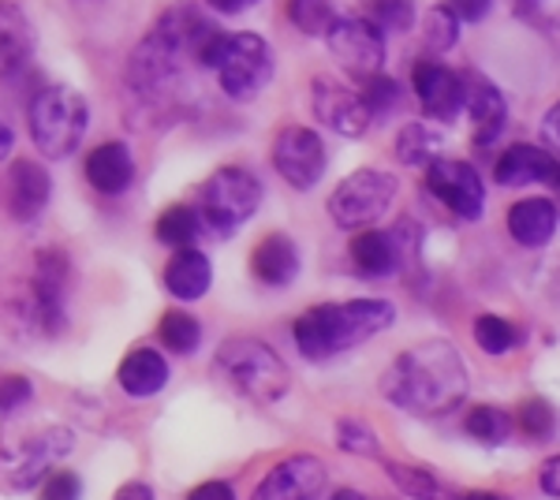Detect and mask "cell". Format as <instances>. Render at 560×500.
Returning <instances> with one entry per match:
<instances>
[{
    "label": "cell",
    "instance_id": "obj_1",
    "mask_svg": "<svg viewBox=\"0 0 560 500\" xmlns=\"http://www.w3.org/2000/svg\"><path fill=\"white\" fill-rule=\"evenodd\" d=\"M224 42L229 34L217 31V23L198 15L191 4L168 8L128 57L124 86H128L131 113L139 108L147 120H168L173 108L184 102L187 68L217 71Z\"/></svg>",
    "mask_w": 560,
    "mask_h": 500
},
{
    "label": "cell",
    "instance_id": "obj_2",
    "mask_svg": "<svg viewBox=\"0 0 560 500\" xmlns=\"http://www.w3.org/2000/svg\"><path fill=\"white\" fill-rule=\"evenodd\" d=\"M382 396L415 418H445L467 399V367L448 340H422L393 359Z\"/></svg>",
    "mask_w": 560,
    "mask_h": 500
},
{
    "label": "cell",
    "instance_id": "obj_3",
    "mask_svg": "<svg viewBox=\"0 0 560 500\" xmlns=\"http://www.w3.org/2000/svg\"><path fill=\"white\" fill-rule=\"evenodd\" d=\"M396 322V306L385 299H351V303H322L295 317V348L303 359L322 362L332 354L359 348L370 336L385 333Z\"/></svg>",
    "mask_w": 560,
    "mask_h": 500
},
{
    "label": "cell",
    "instance_id": "obj_4",
    "mask_svg": "<svg viewBox=\"0 0 560 500\" xmlns=\"http://www.w3.org/2000/svg\"><path fill=\"white\" fill-rule=\"evenodd\" d=\"M71 261L60 247H45L34 261V277L8 299V322L15 336H60L68 329Z\"/></svg>",
    "mask_w": 560,
    "mask_h": 500
},
{
    "label": "cell",
    "instance_id": "obj_5",
    "mask_svg": "<svg viewBox=\"0 0 560 500\" xmlns=\"http://www.w3.org/2000/svg\"><path fill=\"white\" fill-rule=\"evenodd\" d=\"M26 127L42 158L68 161L83 147L90 127V105L79 90L71 86H42L26 105Z\"/></svg>",
    "mask_w": 560,
    "mask_h": 500
},
{
    "label": "cell",
    "instance_id": "obj_6",
    "mask_svg": "<svg viewBox=\"0 0 560 500\" xmlns=\"http://www.w3.org/2000/svg\"><path fill=\"white\" fill-rule=\"evenodd\" d=\"M217 370L224 374L236 393H243L250 404H280L292 388V374H288L284 359L261 344L258 336H232L217 348Z\"/></svg>",
    "mask_w": 560,
    "mask_h": 500
},
{
    "label": "cell",
    "instance_id": "obj_7",
    "mask_svg": "<svg viewBox=\"0 0 560 500\" xmlns=\"http://www.w3.org/2000/svg\"><path fill=\"white\" fill-rule=\"evenodd\" d=\"M258 206H261L258 176L240 165L217 168L202 184V190H198V217H202V229L217 235V240L236 235L243 224L255 217Z\"/></svg>",
    "mask_w": 560,
    "mask_h": 500
},
{
    "label": "cell",
    "instance_id": "obj_8",
    "mask_svg": "<svg viewBox=\"0 0 560 500\" xmlns=\"http://www.w3.org/2000/svg\"><path fill=\"white\" fill-rule=\"evenodd\" d=\"M71 444H75V438L65 426H26V430L8 426V430H0V456L8 463V486H42L52 463L71 452Z\"/></svg>",
    "mask_w": 560,
    "mask_h": 500
},
{
    "label": "cell",
    "instance_id": "obj_9",
    "mask_svg": "<svg viewBox=\"0 0 560 500\" xmlns=\"http://www.w3.org/2000/svg\"><path fill=\"white\" fill-rule=\"evenodd\" d=\"M396 190H400V184H396L393 172L359 168V172H351V176L340 179L337 190L329 195V217L348 232L374 229L388 209H393Z\"/></svg>",
    "mask_w": 560,
    "mask_h": 500
},
{
    "label": "cell",
    "instance_id": "obj_10",
    "mask_svg": "<svg viewBox=\"0 0 560 500\" xmlns=\"http://www.w3.org/2000/svg\"><path fill=\"white\" fill-rule=\"evenodd\" d=\"M273 71H277L273 49H269V42L261 34L250 31L229 34L221 60H217V83H221L224 97L250 102V97H258L261 90L273 83Z\"/></svg>",
    "mask_w": 560,
    "mask_h": 500
},
{
    "label": "cell",
    "instance_id": "obj_11",
    "mask_svg": "<svg viewBox=\"0 0 560 500\" xmlns=\"http://www.w3.org/2000/svg\"><path fill=\"white\" fill-rule=\"evenodd\" d=\"M329 42L332 60L345 71H351L355 79H370L385 71V38L382 26L370 23L366 15H348V20H337L332 31L325 34Z\"/></svg>",
    "mask_w": 560,
    "mask_h": 500
},
{
    "label": "cell",
    "instance_id": "obj_12",
    "mask_svg": "<svg viewBox=\"0 0 560 500\" xmlns=\"http://www.w3.org/2000/svg\"><path fill=\"white\" fill-rule=\"evenodd\" d=\"M427 187L441 206L448 209L459 221H478L486 209V187L482 176L471 161L459 158H438L427 168Z\"/></svg>",
    "mask_w": 560,
    "mask_h": 500
},
{
    "label": "cell",
    "instance_id": "obj_13",
    "mask_svg": "<svg viewBox=\"0 0 560 500\" xmlns=\"http://www.w3.org/2000/svg\"><path fill=\"white\" fill-rule=\"evenodd\" d=\"M273 168L280 172V179L292 184L295 190L318 187V179L325 176L322 135L300 124L280 127V135L273 139Z\"/></svg>",
    "mask_w": 560,
    "mask_h": 500
},
{
    "label": "cell",
    "instance_id": "obj_14",
    "mask_svg": "<svg viewBox=\"0 0 560 500\" xmlns=\"http://www.w3.org/2000/svg\"><path fill=\"white\" fill-rule=\"evenodd\" d=\"M325 481V463L311 452H295V456L280 460L266 478L258 481V489L250 500H318Z\"/></svg>",
    "mask_w": 560,
    "mask_h": 500
},
{
    "label": "cell",
    "instance_id": "obj_15",
    "mask_svg": "<svg viewBox=\"0 0 560 500\" xmlns=\"http://www.w3.org/2000/svg\"><path fill=\"white\" fill-rule=\"evenodd\" d=\"M311 113L318 116L322 127L345 135V139H363L370 127V108L355 90L332 83V79H314L311 83Z\"/></svg>",
    "mask_w": 560,
    "mask_h": 500
},
{
    "label": "cell",
    "instance_id": "obj_16",
    "mask_svg": "<svg viewBox=\"0 0 560 500\" xmlns=\"http://www.w3.org/2000/svg\"><path fill=\"white\" fill-rule=\"evenodd\" d=\"M415 97H419L422 113L430 116V120L438 124H453L459 116V108H464V75H456L453 68H445V63H415Z\"/></svg>",
    "mask_w": 560,
    "mask_h": 500
},
{
    "label": "cell",
    "instance_id": "obj_17",
    "mask_svg": "<svg viewBox=\"0 0 560 500\" xmlns=\"http://www.w3.org/2000/svg\"><path fill=\"white\" fill-rule=\"evenodd\" d=\"M52 198V179L42 161L20 158L8 168V213L20 224H34Z\"/></svg>",
    "mask_w": 560,
    "mask_h": 500
},
{
    "label": "cell",
    "instance_id": "obj_18",
    "mask_svg": "<svg viewBox=\"0 0 560 500\" xmlns=\"http://www.w3.org/2000/svg\"><path fill=\"white\" fill-rule=\"evenodd\" d=\"M464 108L471 113L478 147H493L504 131V120H509V105H504V94L482 71H467L464 75Z\"/></svg>",
    "mask_w": 560,
    "mask_h": 500
},
{
    "label": "cell",
    "instance_id": "obj_19",
    "mask_svg": "<svg viewBox=\"0 0 560 500\" xmlns=\"http://www.w3.org/2000/svg\"><path fill=\"white\" fill-rule=\"evenodd\" d=\"M560 161L549 150L530 147V142H516L497 158L493 176L504 187H530V184H553Z\"/></svg>",
    "mask_w": 560,
    "mask_h": 500
},
{
    "label": "cell",
    "instance_id": "obj_20",
    "mask_svg": "<svg viewBox=\"0 0 560 500\" xmlns=\"http://www.w3.org/2000/svg\"><path fill=\"white\" fill-rule=\"evenodd\" d=\"M34 26L15 0H0V79H12L34 60Z\"/></svg>",
    "mask_w": 560,
    "mask_h": 500
},
{
    "label": "cell",
    "instance_id": "obj_21",
    "mask_svg": "<svg viewBox=\"0 0 560 500\" xmlns=\"http://www.w3.org/2000/svg\"><path fill=\"white\" fill-rule=\"evenodd\" d=\"M135 179V158L124 142H102L97 150L86 153V184L97 195H124Z\"/></svg>",
    "mask_w": 560,
    "mask_h": 500
},
{
    "label": "cell",
    "instance_id": "obj_22",
    "mask_svg": "<svg viewBox=\"0 0 560 500\" xmlns=\"http://www.w3.org/2000/svg\"><path fill=\"white\" fill-rule=\"evenodd\" d=\"M250 269H255V277L269 288L292 284L295 272H300V247H295V240H288L284 232L266 235L255 247V254H250Z\"/></svg>",
    "mask_w": 560,
    "mask_h": 500
},
{
    "label": "cell",
    "instance_id": "obj_23",
    "mask_svg": "<svg viewBox=\"0 0 560 500\" xmlns=\"http://www.w3.org/2000/svg\"><path fill=\"white\" fill-rule=\"evenodd\" d=\"M213 284V261L206 258L202 251L187 247V251H176L165 266V288L173 292L179 303H195L210 292Z\"/></svg>",
    "mask_w": 560,
    "mask_h": 500
},
{
    "label": "cell",
    "instance_id": "obj_24",
    "mask_svg": "<svg viewBox=\"0 0 560 500\" xmlns=\"http://www.w3.org/2000/svg\"><path fill=\"white\" fill-rule=\"evenodd\" d=\"M509 232L520 247H546L557 232V206L549 198H520L509 209Z\"/></svg>",
    "mask_w": 560,
    "mask_h": 500
},
{
    "label": "cell",
    "instance_id": "obj_25",
    "mask_svg": "<svg viewBox=\"0 0 560 500\" xmlns=\"http://www.w3.org/2000/svg\"><path fill=\"white\" fill-rule=\"evenodd\" d=\"M116 381H120V388L135 399H147L153 393H161L168 381V362L161 351L153 348H135L124 354L120 370H116Z\"/></svg>",
    "mask_w": 560,
    "mask_h": 500
},
{
    "label": "cell",
    "instance_id": "obj_26",
    "mask_svg": "<svg viewBox=\"0 0 560 500\" xmlns=\"http://www.w3.org/2000/svg\"><path fill=\"white\" fill-rule=\"evenodd\" d=\"M351 261L363 277H393L404 261L400 240H396V232L363 229L351 240Z\"/></svg>",
    "mask_w": 560,
    "mask_h": 500
},
{
    "label": "cell",
    "instance_id": "obj_27",
    "mask_svg": "<svg viewBox=\"0 0 560 500\" xmlns=\"http://www.w3.org/2000/svg\"><path fill=\"white\" fill-rule=\"evenodd\" d=\"M385 467V475L393 478V486L411 500H459L453 486H445L433 470L415 467V463H396V460H377Z\"/></svg>",
    "mask_w": 560,
    "mask_h": 500
},
{
    "label": "cell",
    "instance_id": "obj_28",
    "mask_svg": "<svg viewBox=\"0 0 560 500\" xmlns=\"http://www.w3.org/2000/svg\"><path fill=\"white\" fill-rule=\"evenodd\" d=\"M396 158L408 168H430L441 158V131L427 124H408L396 135Z\"/></svg>",
    "mask_w": 560,
    "mask_h": 500
},
{
    "label": "cell",
    "instance_id": "obj_29",
    "mask_svg": "<svg viewBox=\"0 0 560 500\" xmlns=\"http://www.w3.org/2000/svg\"><path fill=\"white\" fill-rule=\"evenodd\" d=\"M158 240L165 243V247L173 251H187L195 247L198 232H202V217H198V209L191 206H168L165 213L158 217Z\"/></svg>",
    "mask_w": 560,
    "mask_h": 500
},
{
    "label": "cell",
    "instance_id": "obj_30",
    "mask_svg": "<svg viewBox=\"0 0 560 500\" xmlns=\"http://www.w3.org/2000/svg\"><path fill=\"white\" fill-rule=\"evenodd\" d=\"M158 336L173 354H191L198 344H202V325H198V317H191L187 311H168L161 317Z\"/></svg>",
    "mask_w": 560,
    "mask_h": 500
},
{
    "label": "cell",
    "instance_id": "obj_31",
    "mask_svg": "<svg viewBox=\"0 0 560 500\" xmlns=\"http://www.w3.org/2000/svg\"><path fill=\"white\" fill-rule=\"evenodd\" d=\"M467 433L486 444V449H497V444H504L512 438V415L501 411V407H471V415H467Z\"/></svg>",
    "mask_w": 560,
    "mask_h": 500
},
{
    "label": "cell",
    "instance_id": "obj_32",
    "mask_svg": "<svg viewBox=\"0 0 560 500\" xmlns=\"http://www.w3.org/2000/svg\"><path fill=\"white\" fill-rule=\"evenodd\" d=\"M288 20L303 34H329L340 15L332 8V0H288Z\"/></svg>",
    "mask_w": 560,
    "mask_h": 500
},
{
    "label": "cell",
    "instance_id": "obj_33",
    "mask_svg": "<svg viewBox=\"0 0 560 500\" xmlns=\"http://www.w3.org/2000/svg\"><path fill=\"white\" fill-rule=\"evenodd\" d=\"M520 430L527 433L530 441H549V438H553V430H557L553 404H549V399H541V396L523 399V407H520Z\"/></svg>",
    "mask_w": 560,
    "mask_h": 500
},
{
    "label": "cell",
    "instance_id": "obj_34",
    "mask_svg": "<svg viewBox=\"0 0 560 500\" xmlns=\"http://www.w3.org/2000/svg\"><path fill=\"white\" fill-rule=\"evenodd\" d=\"M363 12L382 31H408L415 23V0H363Z\"/></svg>",
    "mask_w": 560,
    "mask_h": 500
},
{
    "label": "cell",
    "instance_id": "obj_35",
    "mask_svg": "<svg viewBox=\"0 0 560 500\" xmlns=\"http://www.w3.org/2000/svg\"><path fill=\"white\" fill-rule=\"evenodd\" d=\"M475 344L482 348L486 354H504L516 348V329H512L504 317L497 314H482L475 322Z\"/></svg>",
    "mask_w": 560,
    "mask_h": 500
},
{
    "label": "cell",
    "instance_id": "obj_36",
    "mask_svg": "<svg viewBox=\"0 0 560 500\" xmlns=\"http://www.w3.org/2000/svg\"><path fill=\"white\" fill-rule=\"evenodd\" d=\"M337 444L351 456H374L382 460V444H377L374 430H370L366 422H359V418H340L337 422Z\"/></svg>",
    "mask_w": 560,
    "mask_h": 500
},
{
    "label": "cell",
    "instance_id": "obj_37",
    "mask_svg": "<svg viewBox=\"0 0 560 500\" xmlns=\"http://www.w3.org/2000/svg\"><path fill=\"white\" fill-rule=\"evenodd\" d=\"M359 97L366 102L370 116H388L396 105H400V86H396L393 79H388L385 71H382V75L363 79V90H359Z\"/></svg>",
    "mask_w": 560,
    "mask_h": 500
},
{
    "label": "cell",
    "instance_id": "obj_38",
    "mask_svg": "<svg viewBox=\"0 0 560 500\" xmlns=\"http://www.w3.org/2000/svg\"><path fill=\"white\" fill-rule=\"evenodd\" d=\"M459 38V20L456 12L448 4H438L430 8L427 15V42L433 45V49H453Z\"/></svg>",
    "mask_w": 560,
    "mask_h": 500
},
{
    "label": "cell",
    "instance_id": "obj_39",
    "mask_svg": "<svg viewBox=\"0 0 560 500\" xmlns=\"http://www.w3.org/2000/svg\"><path fill=\"white\" fill-rule=\"evenodd\" d=\"M42 500H83V478L75 470H49L42 481Z\"/></svg>",
    "mask_w": 560,
    "mask_h": 500
},
{
    "label": "cell",
    "instance_id": "obj_40",
    "mask_svg": "<svg viewBox=\"0 0 560 500\" xmlns=\"http://www.w3.org/2000/svg\"><path fill=\"white\" fill-rule=\"evenodd\" d=\"M34 399V385L31 377L23 374H0V415L8 411H20Z\"/></svg>",
    "mask_w": 560,
    "mask_h": 500
},
{
    "label": "cell",
    "instance_id": "obj_41",
    "mask_svg": "<svg viewBox=\"0 0 560 500\" xmlns=\"http://www.w3.org/2000/svg\"><path fill=\"white\" fill-rule=\"evenodd\" d=\"M445 4L453 8L459 23H482L490 15L493 0H445Z\"/></svg>",
    "mask_w": 560,
    "mask_h": 500
},
{
    "label": "cell",
    "instance_id": "obj_42",
    "mask_svg": "<svg viewBox=\"0 0 560 500\" xmlns=\"http://www.w3.org/2000/svg\"><path fill=\"white\" fill-rule=\"evenodd\" d=\"M187 500H236V489L229 486V481L213 478V481H202V486H195Z\"/></svg>",
    "mask_w": 560,
    "mask_h": 500
},
{
    "label": "cell",
    "instance_id": "obj_43",
    "mask_svg": "<svg viewBox=\"0 0 560 500\" xmlns=\"http://www.w3.org/2000/svg\"><path fill=\"white\" fill-rule=\"evenodd\" d=\"M538 486L546 489L549 497H557V500H560V456H553V460L541 463V470H538Z\"/></svg>",
    "mask_w": 560,
    "mask_h": 500
},
{
    "label": "cell",
    "instance_id": "obj_44",
    "mask_svg": "<svg viewBox=\"0 0 560 500\" xmlns=\"http://www.w3.org/2000/svg\"><path fill=\"white\" fill-rule=\"evenodd\" d=\"M541 139H546L549 147H560V102L549 108L546 120H541Z\"/></svg>",
    "mask_w": 560,
    "mask_h": 500
},
{
    "label": "cell",
    "instance_id": "obj_45",
    "mask_svg": "<svg viewBox=\"0 0 560 500\" xmlns=\"http://www.w3.org/2000/svg\"><path fill=\"white\" fill-rule=\"evenodd\" d=\"M113 500H153V489L147 486V481H124Z\"/></svg>",
    "mask_w": 560,
    "mask_h": 500
},
{
    "label": "cell",
    "instance_id": "obj_46",
    "mask_svg": "<svg viewBox=\"0 0 560 500\" xmlns=\"http://www.w3.org/2000/svg\"><path fill=\"white\" fill-rule=\"evenodd\" d=\"M206 4L221 15H240V12H247V8H255L258 0H206Z\"/></svg>",
    "mask_w": 560,
    "mask_h": 500
},
{
    "label": "cell",
    "instance_id": "obj_47",
    "mask_svg": "<svg viewBox=\"0 0 560 500\" xmlns=\"http://www.w3.org/2000/svg\"><path fill=\"white\" fill-rule=\"evenodd\" d=\"M12 147H15V131H12V124H8L4 116H0V161H4L8 153H12Z\"/></svg>",
    "mask_w": 560,
    "mask_h": 500
},
{
    "label": "cell",
    "instance_id": "obj_48",
    "mask_svg": "<svg viewBox=\"0 0 560 500\" xmlns=\"http://www.w3.org/2000/svg\"><path fill=\"white\" fill-rule=\"evenodd\" d=\"M329 500H370L366 493H359V489H337Z\"/></svg>",
    "mask_w": 560,
    "mask_h": 500
},
{
    "label": "cell",
    "instance_id": "obj_49",
    "mask_svg": "<svg viewBox=\"0 0 560 500\" xmlns=\"http://www.w3.org/2000/svg\"><path fill=\"white\" fill-rule=\"evenodd\" d=\"M459 500H501L497 493H467V497H459Z\"/></svg>",
    "mask_w": 560,
    "mask_h": 500
},
{
    "label": "cell",
    "instance_id": "obj_50",
    "mask_svg": "<svg viewBox=\"0 0 560 500\" xmlns=\"http://www.w3.org/2000/svg\"><path fill=\"white\" fill-rule=\"evenodd\" d=\"M553 187H557V195H560V168H557V179H553Z\"/></svg>",
    "mask_w": 560,
    "mask_h": 500
}]
</instances>
